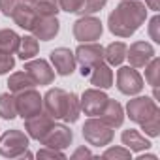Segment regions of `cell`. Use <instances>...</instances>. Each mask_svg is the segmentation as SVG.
<instances>
[{
  "mask_svg": "<svg viewBox=\"0 0 160 160\" xmlns=\"http://www.w3.org/2000/svg\"><path fill=\"white\" fill-rule=\"evenodd\" d=\"M57 2H58V8L68 13H79V10L83 6V0H57Z\"/></svg>",
  "mask_w": 160,
  "mask_h": 160,
  "instance_id": "cell-31",
  "label": "cell"
},
{
  "mask_svg": "<svg viewBox=\"0 0 160 160\" xmlns=\"http://www.w3.org/2000/svg\"><path fill=\"white\" fill-rule=\"evenodd\" d=\"M98 119L104 121L108 126H111V128L115 130V128L122 126V122H124V109H122V106H121L117 100L108 98L106 108L102 109V113L98 115Z\"/></svg>",
  "mask_w": 160,
  "mask_h": 160,
  "instance_id": "cell-17",
  "label": "cell"
},
{
  "mask_svg": "<svg viewBox=\"0 0 160 160\" xmlns=\"http://www.w3.org/2000/svg\"><path fill=\"white\" fill-rule=\"evenodd\" d=\"M154 57V47L149 42H134L126 49V58L130 60L132 68H143Z\"/></svg>",
  "mask_w": 160,
  "mask_h": 160,
  "instance_id": "cell-15",
  "label": "cell"
},
{
  "mask_svg": "<svg viewBox=\"0 0 160 160\" xmlns=\"http://www.w3.org/2000/svg\"><path fill=\"white\" fill-rule=\"evenodd\" d=\"M73 57H75V62L81 64V75L89 77L91 70L96 64L104 62V47L96 42H85V43H79Z\"/></svg>",
  "mask_w": 160,
  "mask_h": 160,
  "instance_id": "cell-5",
  "label": "cell"
},
{
  "mask_svg": "<svg viewBox=\"0 0 160 160\" xmlns=\"http://www.w3.org/2000/svg\"><path fill=\"white\" fill-rule=\"evenodd\" d=\"M0 154L6 158H32L28 151V136L17 128L8 130L0 138Z\"/></svg>",
  "mask_w": 160,
  "mask_h": 160,
  "instance_id": "cell-3",
  "label": "cell"
},
{
  "mask_svg": "<svg viewBox=\"0 0 160 160\" xmlns=\"http://www.w3.org/2000/svg\"><path fill=\"white\" fill-rule=\"evenodd\" d=\"M72 32H73V38L77 42H96L100 40L102 32H104V25L98 17L94 15H81L72 27Z\"/></svg>",
  "mask_w": 160,
  "mask_h": 160,
  "instance_id": "cell-6",
  "label": "cell"
},
{
  "mask_svg": "<svg viewBox=\"0 0 160 160\" xmlns=\"http://www.w3.org/2000/svg\"><path fill=\"white\" fill-rule=\"evenodd\" d=\"M106 4H108V0H83V6L79 10V15H94Z\"/></svg>",
  "mask_w": 160,
  "mask_h": 160,
  "instance_id": "cell-29",
  "label": "cell"
},
{
  "mask_svg": "<svg viewBox=\"0 0 160 160\" xmlns=\"http://www.w3.org/2000/svg\"><path fill=\"white\" fill-rule=\"evenodd\" d=\"M104 158H121V160H128L130 156H132V151L130 149H126V147H109V149H106L104 151V154H102Z\"/></svg>",
  "mask_w": 160,
  "mask_h": 160,
  "instance_id": "cell-30",
  "label": "cell"
},
{
  "mask_svg": "<svg viewBox=\"0 0 160 160\" xmlns=\"http://www.w3.org/2000/svg\"><path fill=\"white\" fill-rule=\"evenodd\" d=\"M36 156H38V158H66V154H64L62 151H58V149H51V147H45V145L38 151Z\"/></svg>",
  "mask_w": 160,
  "mask_h": 160,
  "instance_id": "cell-35",
  "label": "cell"
},
{
  "mask_svg": "<svg viewBox=\"0 0 160 160\" xmlns=\"http://www.w3.org/2000/svg\"><path fill=\"white\" fill-rule=\"evenodd\" d=\"M0 117L12 121L17 117V106H15V96L12 92H2L0 94Z\"/></svg>",
  "mask_w": 160,
  "mask_h": 160,
  "instance_id": "cell-25",
  "label": "cell"
},
{
  "mask_svg": "<svg viewBox=\"0 0 160 160\" xmlns=\"http://www.w3.org/2000/svg\"><path fill=\"white\" fill-rule=\"evenodd\" d=\"M126 43L122 42H113L109 43L106 49H104V60L109 64V66H121L122 60L126 58Z\"/></svg>",
  "mask_w": 160,
  "mask_h": 160,
  "instance_id": "cell-21",
  "label": "cell"
},
{
  "mask_svg": "<svg viewBox=\"0 0 160 160\" xmlns=\"http://www.w3.org/2000/svg\"><path fill=\"white\" fill-rule=\"evenodd\" d=\"M108 102V94L104 92V89H87L81 98H79V108L81 111H85V115L91 117H98L102 113V109L106 108Z\"/></svg>",
  "mask_w": 160,
  "mask_h": 160,
  "instance_id": "cell-10",
  "label": "cell"
},
{
  "mask_svg": "<svg viewBox=\"0 0 160 160\" xmlns=\"http://www.w3.org/2000/svg\"><path fill=\"white\" fill-rule=\"evenodd\" d=\"M158 28H160V17L154 15L149 21V36H151V40L154 43H160V32H158Z\"/></svg>",
  "mask_w": 160,
  "mask_h": 160,
  "instance_id": "cell-34",
  "label": "cell"
},
{
  "mask_svg": "<svg viewBox=\"0 0 160 160\" xmlns=\"http://www.w3.org/2000/svg\"><path fill=\"white\" fill-rule=\"evenodd\" d=\"M12 19L15 21V25H17V27H21V28H25V30H30V28L34 27L36 19H38V13L34 12L32 4L21 2V4L17 6V10L13 12Z\"/></svg>",
  "mask_w": 160,
  "mask_h": 160,
  "instance_id": "cell-19",
  "label": "cell"
},
{
  "mask_svg": "<svg viewBox=\"0 0 160 160\" xmlns=\"http://www.w3.org/2000/svg\"><path fill=\"white\" fill-rule=\"evenodd\" d=\"M147 19V6L139 0H122L109 13L108 28L117 38H130Z\"/></svg>",
  "mask_w": 160,
  "mask_h": 160,
  "instance_id": "cell-1",
  "label": "cell"
},
{
  "mask_svg": "<svg viewBox=\"0 0 160 160\" xmlns=\"http://www.w3.org/2000/svg\"><path fill=\"white\" fill-rule=\"evenodd\" d=\"M143 68H145V81L152 89H158V81H160V58L154 55Z\"/></svg>",
  "mask_w": 160,
  "mask_h": 160,
  "instance_id": "cell-26",
  "label": "cell"
},
{
  "mask_svg": "<svg viewBox=\"0 0 160 160\" xmlns=\"http://www.w3.org/2000/svg\"><path fill=\"white\" fill-rule=\"evenodd\" d=\"M19 34L15 30H10V28H2L0 30V53H17V47H19Z\"/></svg>",
  "mask_w": 160,
  "mask_h": 160,
  "instance_id": "cell-23",
  "label": "cell"
},
{
  "mask_svg": "<svg viewBox=\"0 0 160 160\" xmlns=\"http://www.w3.org/2000/svg\"><path fill=\"white\" fill-rule=\"evenodd\" d=\"M43 109L49 117L60 119L64 122H75L81 113L77 94L64 89H49L43 96Z\"/></svg>",
  "mask_w": 160,
  "mask_h": 160,
  "instance_id": "cell-2",
  "label": "cell"
},
{
  "mask_svg": "<svg viewBox=\"0 0 160 160\" xmlns=\"http://www.w3.org/2000/svg\"><path fill=\"white\" fill-rule=\"evenodd\" d=\"M38 49H40V43L34 36H23L17 47V55L21 60H30L38 55Z\"/></svg>",
  "mask_w": 160,
  "mask_h": 160,
  "instance_id": "cell-24",
  "label": "cell"
},
{
  "mask_svg": "<svg viewBox=\"0 0 160 160\" xmlns=\"http://www.w3.org/2000/svg\"><path fill=\"white\" fill-rule=\"evenodd\" d=\"M13 66H15V58L10 53H0V75L13 70Z\"/></svg>",
  "mask_w": 160,
  "mask_h": 160,
  "instance_id": "cell-32",
  "label": "cell"
},
{
  "mask_svg": "<svg viewBox=\"0 0 160 160\" xmlns=\"http://www.w3.org/2000/svg\"><path fill=\"white\" fill-rule=\"evenodd\" d=\"M15 106H17V115H21L23 121H25V119H30V117L43 111V98L32 87V89L23 91V92H17Z\"/></svg>",
  "mask_w": 160,
  "mask_h": 160,
  "instance_id": "cell-8",
  "label": "cell"
},
{
  "mask_svg": "<svg viewBox=\"0 0 160 160\" xmlns=\"http://www.w3.org/2000/svg\"><path fill=\"white\" fill-rule=\"evenodd\" d=\"M32 87H34V81L28 77L27 72H15V73H12L10 79H8V89H10L12 94L23 92V91H27V89H32Z\"/></svg>",
  "mask_w": 160,
  "mask_h": 160,
  "instance_id": "cell-22",
  "label": "cell"
},
{
  "mask_svg": "<svg viewBox=\"0 0 160 160\" xmlns=\"http://www.w3.org/2000/svg\"><path fill=\"white\" fill-rule=\"evenodd\" d=\"M19 4H21V0H0V12L6 17H12Z\"/></svg>",
  "mask_w": 160,
  "mask_h": 160,
  "instance_id": "cell-33",
  "label": "cell"
},
{
  "mask_svg": "<svg viewBox=\"0 0 160 160\" xmlns=\"http://www.w3.org/2000/svg\"><path fill=\"white\" fill-rule=\"evenodd\" d=\"M158 111L160 109L156 106V100H152L149 96H136V98L128 100V104H126V115L136 124L145 122L147 119H151Z\"/></svg>",
  "mask_w": 160,
  "mask_h": 160,
  "instance_id": "cell-7",
  "label": "cell"
},
{
  "mask_svg": "<svg viewBox=\"0 0 160 160\" xmlns=\"http://www.w3.org/2000/svg\"><path fill=\"white\" fill-rule=\"evenodd\" d=\"M23 70L28 73V77L34 81V85H40L42 87V85H51L55 81V72L49 66V62L43 60V58L28 60Z\"/></svg>",
  "mask_w": 160,
  "mask_h": 160,
  "instance_id": "cell-11",
  "label": "cell"
},
{
  "mask_svg": "<svg viewBox=\"0 0 160 160\" xmlns=\"http://www.w3.org/2000/svg\"><path fill=\"white\" fill-rule=\"evenodd\" d=\"M55 124V119L49 117L47 113H38L30 119H25V130L28 134V138L36 139V141H42L45 138V134L51 130V126Z\"/></svg>",
  "mask_w": 160,
  "mask_h": 160,
  "instance_id": "cell-14",
  "label": "cell"
},
{
  "mask_svg": "<svg viewBox=\"0 0 160 160\" xmlns=\"http://www.w3.org/2000/svg\"><path fill=\"white\" fill-rule=\"evenodd\" d=\"M72 139H73V132L66 124H53L51 130L45 134V138L40 143L45 145V147H51V149L64 151L66 147L72 145Z\"/></svg>",
  "mask_w": 160,
  "mask_h": 160,
  "instance_id": "cell-12",
  "label": "cell"
},
{
  "mask_svg": "<svg viewBox=\"0 0 160 160\" xmlns=\"http://www.w3.org/2000/svg\"><path fill=\"white\" fill-rule=\"evenodd\" d=\"M32 8L38 13V17H57V13L60 12L57 0H36Z\"/></svg>",
  "mask_w": 160,
  "mask_h": 160,
  "instance_id": "cell-27",
  "label": "cell"
},
{
  "mask_svg": "<svg viewBox=\"0 0 160 160\" xmlns=\"http://www.w3.org/2000/svg\"><path fill=\"white\" fill-rule=\"evenodd\" d=\"M117 89L126 96H136L143 91V77L132 66H121L117 70Z\"/></svg>",
  "mask_w": 160,
  "mask_h": 160,
  "instance_id": "cell-9",
  "label": "cell"
},
{
  "mask_svg": "<svg viewBox=\"0 0 160 160\" xmlns=\"http://www.w3.org/2000/svg\"><path fill=\"white\" fill-rule=\"evenodd\" d=\"M51 62H53V68L58 75L66 77V75H72L73 70H75V57H73V51H70L68 47H57L51 51Z\"/></svg>",
  "mask_w": 160,
  "mask_h": 160,
  "instance_id": "cell-13",
  "label": "cell"
},
{
  "mask_svg": "<svg viewBox=\"0 0 160 160\" xmlns=\"http://www.w3.org/2000/svg\"><path fill=\"white\" fill-rule=\"evenodd\" d=\"M89 79H91V85H94L96 89H109L113 87V70L109 64L100 62L91 70Z\"/></svg>",
  "mask_w": 160,
  "mask_h": 160,
  "instance_id": "cell-18",
  "label": "cell"
},
{
  "mask_svg": "<svg viewBox=\"0 0 160 160\" xmlns=\"http://www.w3.org/2000/svg\"><path fill=\"white\" fill-rule=\"evenodd\" d=\"M139 126L149 138H158L160 136V111L156 115H152L151 119H147L145 122H141Z\"/></svg>",
  "mask_w": 160,
  "mask_h": 160,
  "instance_id": "cell-28",
  "label": "cell"
},
{
  "mask_svg": "<svg viewBox=\"0 0 160 160\" xmlns=\"http://www.w3.org/2000/svg\"><path fill=\"white\" fill-rule=\"evenodd\" d=\"M121 139H122V145L134 152H141V151H147L151 147V141L145 139V136H141L138 130L134 128H128L121 134Z\"/></svg>",
  "mask_w": 160,
  "mask_h": 160,
  "instance_id": "cell-20",
  "label": "cell"
},
{
  "mask_svg": "<svg viewBox=\"0 0 160 160\" xmlns=\"http://www.w3.org/2000/svg\"><path fill=\"white\" fill-rule=\"evenodd\" d=\"M145 6L152 12H158L160 10V0H145Z\"/></svg>",
  "mask_w": 160,
  "mask_h": 160,
  "instance_id": "cell-37",
  "label": "cell"
},
{
  "mask_svg": "<svg viewBox=\"0 0 160 160\" xmlns=\"http://www.w3.org/2000/svg\"><path fill=\"white\" fill-rule=\"evenodd\" d=\"M60 30V23L57 17H38L30 32L34 34L36 40L40 42H51Z\"/></svg>",
  "mask_w": 160,
  "mask_h": 160,
  "instance_id": "cell-16",
  "label": "cell"
},
{
  "mask_svg": "<svg viewBox=\"0 0 160 160\" xmlns=\"http://www.w3.org/2000/svg\"><path fill=\"white\" fill-rule=\"evenodd\" d=\"M85 156H87V158L92 156V152H91L87 147H79V149H75L73 154H72V158H85Z\"/></svg>",
  "mask_w": 160,
  "mask_h": 160,
  "instance_id": "cell-36",
  "label": "cell"
},
{
  "mask_svg": "<svg viewBox=\"0 0 160 160\" xmlns=\"http://www.w3.org/2000/svg\"><path fill=\"white\" fill-rule=\"evenodd\" d=\"M21 2H27V4H34L36 0H21Z\"/></svg>",
  "mask_w": 160,
  "mask_h": 160,
  "instance_id": "cell-39",
  "label": "cell"
},
{
  "mask_svg": "<svg viewBox=\"0 0 160 160\" xmlns=\"http://www.w3.org/2000/svg\"><path fill=\"white\" fill-rule=\"evenodd\" d=\"M138 160H158V156H156V154H149V152L145 154V152H143V154L138 156Z\"/></svg>",
  "mask_w": 160,
  "mask_h": 160,
  "instance_id": "cell-38",
  "label": "cell"
},
{
  "mask_svg": "<svg viewBox=\"0 0 160 160\" xmlns=\"http://www.w3.org/2000/svg\"><path fill=\"white\" fill-rule=\"evenodd\" d=\"M83 138L89 145H94V147H106L113 141V128L108 126L104 121L96 119V117H91L89 121H85L83 124Z\"/></svg>",
  "mask_w": 160,
  "mask_h": 160,
  "instance_id": "cell-4",
  "label": "cell"
}]
</instances>
